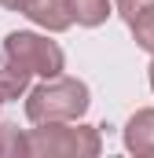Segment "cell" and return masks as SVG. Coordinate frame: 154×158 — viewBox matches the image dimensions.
<instances>
[{"label": "cell", "instance_id": "1", "mask_svg": "<svg viewBox=\"0 0 154 158\" xmlns=\"http://www.w3.org/2000/svg\"><path fill=\"white\" fill-rule=\"evenodd\" d=\"M92 107L88 85L77 77H44L37 88H30L26 96V118L33 125L44 121H81L84 110Z\"/></svg>", "mask_w": 154, "mask_h": 158}, {"label": "cell", "instance_id": "2", "mask_svg": "<svg viewBox=\"0 0 154 158\" xmlns=\"http://www.w3.org/2000/svg\"><path fill=\"white\" fill-rule=\"evenodd\" d=\"M103 151V136L81 121H44L30 129V155L33 158H95Z\"/></svg>", "mask_w": 154, "mask_h": 158}, {"label": "cell", "instance_id": "3", "mask_svg": "<svg viewBox=\"0 0 154 158\" xmlns=\"http://www.w3.org/2000/svg\"><path fill=\"white\" fill-rule=\"evenodd\" d=\"M4 52L11 59H18L30 74L37 77H59L63 66H66V55L55 40L40 37V33H26V30H15L4 37Z\"/></svg>", "mask_w": 154, "mask_h": 158}, {"label": "cell", "instance_id": "4", "mask_svg": "<svg viewBox=\"0 0 154 158\" xmlns=\"http://www.w3.org/2000/svg\"><path fill=\"white\" fill-rule=\"evenodd\" d=\"M26 19L48 30V33H63L74 26V11H70V0H33L26 7Z\"/></svg>", "mask_w": 154, "mask_h": 158}, {"label": "cell", "instance_id": "5", "mask_svg": "<svg viewBox=\"0 0 154 158\" xmlns=\"http://www.w3.org/2000/svg\"><path fill=\"white\" fill-rule=\"evenodd\" d=\"M125 147L140 158H154V107L136 110L125 125Z\"/></svg>", "mask_w": 154, "mask_h": 158}, {"label": "cell", "instance_id": "6", "mask_svg": "<svg viewBox=\"0 0 154 158\" xmlns=\"http://www.w3.org/2000/svg\"><path fill=\"white\" fill-rule=\"evenodd\" d=\"M30 77H33V74H30L18 59H11L7 52H0V103L26 96V92H30Z\"/></svg>", "mask_w": 154, "mask_h": 158}, {"label": "cell", "instance_id": "7", "mask_svg": "<svg viewBox=\"0 0 154 158\" xmlns=\"http://www.w3.org/2000/svg\"><path fill=\"white\" fill-rule=\"evenodd\" d=\"M70 11H74V22L77 26H103L110 19V0H70Z\"/></svg>", "mask_w": 154, "mask_h": 158}, {"label": "cell", "instance_id": "8", "mask_svg": "<svg viewBox=\"0 0 154 158\" xmlns=\"http://www.w3.org/2000/svg\"><path fill=\"white\" fill-rule=\"evenodd\" d=\"M30 155V132L18 125H0V158H22Z\"/></svg>", "mask_w": 154, "mask_h": 158}, {"label": "cell", "instance_id": "9", "mask_svg": "<svg viewBox=\"0 0 154 158\" xmlns=\"http://www.w3.org/2000/svg\"><path fill=\"white\" fill-rule=\"evenodd\" d=\"M128 30H132V40H136L147 55H154V4L147 7V11H140V15L128 22Z\"/></svg>", "mask_w": 154, "mask_h": 158}, {"label": "cell", "instance_id": "10", "mask_svg": "<svg viewBox=\"0 0 154 158\" xmlns=\"http://www.w3.org/2000/svg\"><path fill=\"white\" fill-rule=\"evenodd\" d=\"M114 4H117V15H121L125 22H132L140 11H147V7H151L154 0H114Z\"/></svg>", "mask_w": 154, "mask_h": 158}, {"label": "cell", "instance_id": "11", "mask_svg": "<svg viewBox=\"0 0 154 158\" xmlns=\"http://www.w3.org/2000/svg\"><path fill=\"white\" fill-rule=\"evenodd\" d=\"M30 4H33V0H0V7H7V11H22V15H26Z\"/></svg>", "mask_w": 154, "mask_h": 158}, {"label": "cell", "instance_id": "12", "mask_svg": "<svg viewBox=\"0 0 154 158\" xmlns=\"http://www.w3.org/2000/svg\"><path fill=\"white\" fill-rule=\"evenodd\" d=\"M151 88H154V63H151Z\"/></svg>", "mask_w": 154, "mask_h": 158}]
</instances>
